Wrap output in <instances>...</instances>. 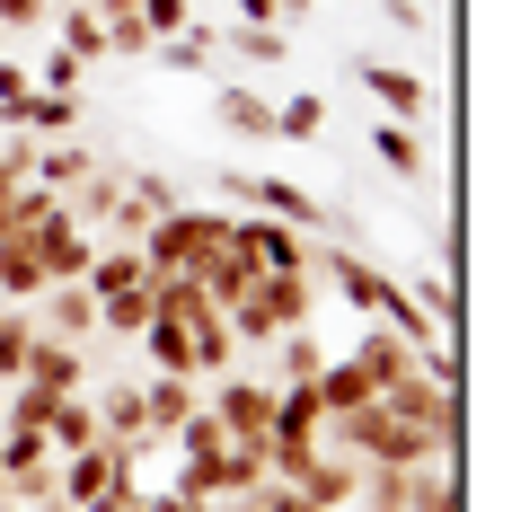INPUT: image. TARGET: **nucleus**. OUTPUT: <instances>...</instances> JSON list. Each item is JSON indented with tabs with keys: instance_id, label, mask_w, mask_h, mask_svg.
<instances>
[{
	"instance_id": "obj_1",
	"label": "nucleus",
	"mask_w": 512,
	"mask_h": 512,
	"mask_svg": "<svg viewBox=\"0 0 512 512\" xmlns=\"http://www.w3.org/2000/svg\"><path fill=\"white\" fill-rule=\"evenodd\" d=\"M318 292H327V283H318L309 265H292V274H256V283H248V301H239V309H221V318H230L239 354H265L274 336H292V327H309V318H318Z\"/></svg>"
},
{
	"instance_id": "obj_2",
	"label": "nucleus",
	"mask_w": 512,
	"mask_h": 512,
	"mask_svg": "<svg viewBox=\"0 0 512 512\" xmlns=\"http://www.w3.org/2000/svg\"><path fill=\"white\" fill-rule=\"evenodd\" d=\"M221 239H230V212H195V204H177V212H159V221L133 239V248H142V265H151V274H195V265H204Z\"/></svg>"
},
{
	"instance_id": "obj_3",
	"label": "nucleus",
	"mask_w": 512,
	"mask_h": 512,
	"mask_svg": "<svg viewBox=\"0 0 512 512\" xmlns=\"http://www.w3.org/2000/svg\"><path fill=\"white\" fill-rule=\"evenodd\" d=\"M309 274H318V283H336V301L362 309V318H371V309H380V292L398 283V274H380V265H371L362 248H345V239H318V248H309Z\"/></svg>"
},
{
	"instance_id": "obj_4",
	"label": "nucleus",
	"mask_w": 512,
	"mask_h": 512,
	"mask_svg": "<svg viewBox=\"0 0 512 512\" xmlns=\"http://www.w3.org/2000/svg\"><path fill=\"white\" fill-rule=\"evenodd\" d=\"M115 477H133V442H106V433L89 442V451H62V460H53V486H62L71 512L89 504V495H106Z\"/></svg>"
},
{
	"instance_id": "obj_5",
	"label": "nucleus",
	"mask_w": 512,
	"mask_h": 512,
	"mask_svg": "<svg viewBox=\"0 0 512 512\" xmlns=\"http://www.w3.org/2000/svg\"><path fill=\"white\" fill-rule=\"evenodd\" d=\"M230 248L248 256L256 274H292V265H309V239L292 230V221H265V212H230Z\"/></svg>"
},
{
	"instance_id": "obj_6",
	"label": "nucleus",
	"mask_w": 512,
	"mask_h": 512,
	"mask_svg": "<svg viewBox=\"0 0 512 512\" xmlns=\"http://www.w3.org/2000/svg\"><path fill=\"white\" fill-rule=\"evenodd\" d=\"M212 424H221L230 442H265V424H274V380L221 371V389H212Z\"/></svg>"
},
{
	"instance_id": "obj_7",
	"label": "nucleus",
	"mask_w": 512,
	"mask_h": 512,
	"mask_svg": "<svg viewBox=\"0 0 512 512\" xmlns=\"http://www.w3.org/2000/svg\"><path fill=\"white\" fill-rule=\"evenodd\" d=\"M354 80L389 106L398 124H424V106H433V80H424V71H407V62H389V53H354Z\"/></svg>"
},
{
	"instance_id": "obj_8",
	"label": "nucleus",
	"mask_w": 512,
	"mask_h": 512,
	"mask_svg": "<svg viewBox=\"0 0 512 512\" xmlns=\"http://www.w3.org/2000/svg\"><path fill=\"white\" fill-rule=\"evenodd\" d=\"M18 380H27V389H45V398H71V389L89 380V354L36 327V345H27V362H18ZM18 380H9V389H18Z\"/></svg>"
},
{
	"instance_id": "obj_9",
	"label": "nucleus",
	"mask_w": 512,
	"mask_h": 512,
	"mask_svg": "<svg viewBox=\"0 0 512 512\" xmlns=\"http://www.w3.org/2000/svg\"><path fill=\"white\" fill-rule=\"evenodd\" d=\"M212 124H221L230 142H274V98L248 89V80H221V89H212Z\"/></svg>"
},
{
	"instance_id": "obj_10",
	"label": "nucleus",
	"mask_w": 512,
	"mask_h": 512,
	"mask_svg": "<svg viewBox=\"0 0 512 512\" xmlns=\"http://www.w3.org/2000/svg\"><path fill=\"white\" fill-rule=\"evenodd\" d=\"M371 159H380L398 186H424V177H433V151H424V133H415V124H398V115H389V124H371Z\"/></svg>"
},
{
	"instance_id": "obj_11",
	"label": "nucleus",
	"mask_w": 512,
	"mask_h": 512,
	"mask_svg": "<svg viewBox=\"0 0 512 512\" xmlns=\"http://www.w3.org/2000/svg\"><path fill=\"white\" fill-rule=\"evenodd\" d=\"M36 301H45V318H36V327H45V336H62V345H80V336L98 327V292H89V283H45Z\"/></svg>"
},
{
	"instance_id": "obj_12",
	"label": "nucleus",
	"mask_w": 512,
	"mask_h": 512,
	"mask_svg": "<svg viewBox=\"0 0 512 512\" xmlns=\"http://www.w3.org/2000/svg\"><path fill=\"white\" fill-rule=\"evenodd\" d=\"M292 486H301V495H309L318 512H354V486H362V468L345 460V451H318V460H309L301 477H292Z\"/></svg>"
},
{
	"instance_id": "obj_13",
	"label": "nucleus",
	"mask_w": 512,
	"mask_h": 512,
	"mask_svg": "<svg viewBox=\"0 0 512 512\" xmlns=\"http://www.w3.org/2000/svg\"><path fill=\"white\" fill-rule=\"evenodd\" d=\"M53 274H45V256H36V239L27 230H0V301H36Z\"/></svg>"
},
{
	"instance_id": "obj_14",
	"label": "nucleus",
	"mask_w": 512,
	"mask_h": 512,
	"mask_svg": "<svg viewBox=\"0 0 512 512\" xmlns=\"http://www.w3.org/2000/svg\"><path fill=\"white\" fill-rule=\"evenodd\" d=\"M195 283H204V301H212V309H239V301H248V283H256V265L230 248V239H221V248L195 265Z\"/></svg>"
},
{
	"instance_id": "obj_15",
	"label": "nucleus",
	"mask_w": 512,
	"mask_h": 512,
	"mask_svg": "<svg viewBox=\"0 0 512 512\" xmlns=\"http://www.w3.org/2000/svg\"><path fill=\"white\" fill-rule=\"evenodd\" d=\"M380 389H371V371H362L354 354H327V371H318V407L327 415H354V407H371Z\"/></svg>"
},
{
	"instance_id": "obj_16",
	"label": "nucleus",
	"mask_w": 512,
	"mask_h": 512,
	"mask_svg": "<svg viewBox=\"0 0 512 512\" xmlns=\"http://www.w3.org/2000/svg\"><path fill=\"white\" fill-rule=\"evenodd\" d=\"M71 124H80V89H36V98L18 106V124H9V133H36V142H62Z\"/></svg>"
},
{
	"instance_id": "obj_17",
	"label": "nucleus",
	"mask_w": 512,
	"mask_h": 512,
	"mask_svg": "<svg viewBox=\"0 0 512 512\" xmlns=\"http://www.w3.org/2000/svg\"><path fill=\"white\" fill-rule=\"evenodd\" d=\"M195 407H204L195 380H177V371H151V380H142V415H151V433H177Z\"/></svg>"
},
{
	"instance_id": "obj_18",
	"label": "nucleus",
	"mask_w": 512,
	"mask_h": 512,
	"mask_svg": "<svg viewBox=\"0 0 512 512\" xmlns=\"http://www.w3.org/2000/svg\"><path fill=\"white\" fill-rule=\"evenodd\" d=\"M45 442H53V460H62V451H89V442H98V407H89L80 389L53 398V407H45Z\"/></svg>"
},
{
	"instance_id": "obj_19",
	"label": "nucleus",
	"mask_w": 512,
	"mask_h": 512,
	"mask_svg": "<svg viewBox=\"0 0 512 512\" xmlns=\"http://www.w3.org/2000/svg\"><path fill=\"white\" fill-rule=\"evenodd\" d=\"M265 354H274V371H265L274 389H292V380H318V371H327V345H318L309 327H292V336H274Z\"/></svg>"
},
{
	"instance_id": "obj_20",
	"label": "nucleus",
	"mask_w": 512,
	"mask_h": 512,
	"mask_svg": "<svg viewBox=\"0 0 512 512\" xmlns=\"http://www.w3.org/2000/svg\"><path fill=\"white\" fill-rule=\"evenodd\" d=\"M221 53L248 62V71H283V62H292V27H230Z\"/></svg>"
},
{
	"instance_id": "obj_21",
	"label": "nucleus",
	"mask_w": 512,
	"mask_h": 512,
	"mask_svg": "<svg viewBox=\"0 0 512 512\" xmlns=\"http://www.w3.org/2000/svg\"><path fill=\"white\" fill-rule=\"evenodd\" d=\"M89 168H98V151H80V142H36V186H45V195L89 186Z\"/></svg>"
},
{
	"instance_id": "obj_22",
	"label": "nucleus",
	"mask_w": 512,
	"mask_h": 512,
	"mask_svg": "<svg viewBox=\"0 0 512 512\" xmlns=\"http://www.w3.org/2000/svg\"><path fill=\"white\" fill-rule=\"evenodd\" d=\"M354 362H362V371H371V389H389V380H407V371H415V354H407V345H398V336H389V327H380V318L362 327Z\"/></svg>"
},
{
	"instance_id": "obj_23",
	"label": "nucleus",
	"mask_w": 512,
	"mask_h": 512,
	"mask_svg": "<svg viewBox=\"0 0 512 512\" xmlns=\"http://www.w3.org/2000/svg\"><path fill=\"white\" fill-rule=\"evenodd\" d=\"M98 433H106V442H142V433H151V415H142V389H133V380H115V389L98 398Z\"/></svg>"
},
{
	"instance_id": "obj_24",
	"label": "nucleus",
	"mask_w": 512,
	"mask_h": 512,
	"mask_svg": "<svg viewBox=\"0 0 512 512\" xmlns=\"http://www.w3.org/2000/svg\"><path fill=\"white\" fill-rule=\"evenodd\" d=\"M53 27H62V53H71V62H106V18L89 9V0L53 9Z\"/></svg>"
},
{
	"instance_id": "obj_25",
	"label": "nucleus",
	"mask_w": 512,
	"mask_h": 512,
	"mask_svg": "<svg viewBox=\"0 0 512 512\" xmlns=\"http://www.w3.org/2000/svg\"><path fill=\"white\" fill-rule=\"evenodd\" d=\"M186 336H195V380H204V371H230V362H239V336H230V318H221V309L186 318Z\"/></svg>"
},
{
	"instance_id": "obj_26",
	"label": "nucleus",
	"mask_w": 512,
	"mask_h": 512,
	"mask_svg": "<svg viewBox=\"0 0 512 512\" xmlns=\"http://www.w3.org/2000/svg\"><path fill=\"white\" fill-rule=\"evenodd\" d=\"M142 345H151V371H177V380H195V336H186L177 318H151V327H142Z\"/></svg>"
},
{
	"instance_id": "obj_27",
	"label": "nucleus",
	"mask_w": 512,
	"mask_h": 512,
	"mask_svg": "<svg viewBox=\"0 0 512 512\" xmlns=\"http://www.w3.org/2000/svg\"><path fill=\"white\" fill-rule=\"evenodd\" d=\"M159 62H168V71H204V62H221V36H212L204 18H195V27H177V36H159Z\"/></svg>"
},
{
	"instance_id": "obj_28",
	"label": "nucleus",
	"mask_w": 512,
	"mask_h": 512,
	"mask_svg": "<svg viewBox=\"0 0 512 512\" xmlns=\"http://www.w3.org/2000/svg\"><path fill=\"white\" fill-rule=\"evenodd\" d=\"M204 283H195V274H151V318H177V327H186V318H204Z\"/></svg>"
},
{
	"instance_id": "obj_29",
	"label": "nucleus",
	"mask_w": 512,
	"mask_h": 512,
	"mask_svg": "<svg viewBox=\"0 0 512 512\" xmlns=\"http://www.w3.org/2000/svg\"><path fill=\"white\" fill-rule=\"evenodd\" d=\"M98 327H106V336H142V327H151V283L106 292V301H98Z\"/></svg>"
},
{
	"instance_id": "obj_30",
	"label": "nucleus",
	"mask_w": 512,
	"mask_h": 512,
	"mask_svg": "<svg viewBox=\"0 0 512 512\" xmlns=\"http://www.w3.org/2000/svg\"><path fill=\"white\" fill-rule=\"evenodd\" d=\"M318 133H327V106L309 98H274V142H318Z\"/></svg>"
},
{
	"instance_id": "obj_31",
	"label": "nucleus",
	"mask_w": 512,
	"mask_h": 512,
	"mask_svg": "<svg viewBox=\"0 0 512 512\" xmlns=\"http://www.w3.org/2000/svg\"><path fill=\"white\" fill-rule=\"evenodd\" d=\"M27 345H36V318H27V309L9 301V309H0V389L18 380V362H27Z\"/></svg>"
},
{
	"instance_id": "obj_32",
	"label": "nucleus",
	"mask_w": 512,
	"mask_h": 512,
	"mask_svg": "<svg viewBox=\"0 0 512 512\" xmlns=\"http://www.w3.org/2000/svg\"><path fill=\"white\" fill-rule=\"evenodd\" d=\"M18 186H36V133H0V204Z\"/></svg>"
},
{
	"instance_id": "obj_33",
	"label": "nucleus",
	"mask_w": 512,
	"mask_h": 512,
	"mask_svg": "<svg viewBox=\"0 0 512 512\" xmlns=\"http://www.w3.org/2000/svg\"><path fill=\"white\" fill-rule=\"evenodd\" d=\"M124 195H133V204L151 212V221H159V212H177V204H186V195H177V186H168L159 168H124Z\"/></svg>"
},
{
	"instance_id": "obj_34",
	"label": "nucleus",
	"mask_w": 512,
	"mask_h": 512,
	"mask_svg": "<svg viewBox=\"0 0 512 512\" xmlns=\"http://www.w3.org/2000/svg\"><path fill=\"white\" fill-rule=\"evenodd\" d=\"M133 18L151 27V45H159V36H177V27H195V0H133Z\"/></svg>"
},
{
	"instance_id": "obj_35",
	"label": "nucleus",
	"mask_w": 512,
	"mask_h": 512,
	"mask_svg": "<svg viewBox=\"0 0 512 512\" xmlns=\"http://www.w3.org/2000/svg\"><path fill=\"white\" fill-rule=\"evenodd\" d=\"M27 98H36V71H27V62H0V124H18Z\"/></svg>"
},
{
	"instance_id": "obj_36",
	"label": "nucleus",
	"mask_w": 512,
	"mask_h": 512,
	"mask_svg": "<svg viewBox=\"0 0 512 512\" xmlns=\"http://www.w3.org/2000/svg\"><path fill=\"white\" fill-rule=\"evenodd\" d=\"M380 18H389L398 36H433V0H380Z\"/></svg>"
},
{
	"instance_id": "obj_37",
	"label": "nucleus",
	"mask_w": 512,
	"mask_h": 512,
	"mask_svg": "<svg viewBox=\"0 0 512 512\" xmlns=\"http://www.w3.org/2000/svg\"><path fill=\"white\" fill-rule=\"evenodd\" d=\"M27 71H36V89H80V71H89V62H71V53L53 45L45 62H27Z\"/></svg>"
},
{
	"instance_id": "obj_38",
	"label": "nucleus",
	"mask_w": 512,
	"mask_h": 512,
	"mask_svg": "<svg viewBox=\"0 0 512 512\" xmlns=\"http://www.w3.org/2000/svg\"><path fill=\"white\" fill-rule=\"evenodd\" d=\"M80 512H142V477H115L106 495H89Z\"/></svg>"
},
{
	"instance_id": "obj_39",
	"label": "nucleus",
	"mask_w": 512,
	"mask_h": 512,
	"mask_svg": "<svg viewBox=\"0 0 512 512\" xmlns=\"http://www.w3.org/2000/svg\"><path fill=\"white\" fill-rule=\"evenodd\" d=\"M0 27H53V0H0Z\"/></svg>"
},
{
	"instance_id": "obj_40",
	"label": "nucleus",
	"mask_w": 512,
	"mask_h": 512,
	"mask_svg": "<svg viewBox=\"0 0 512 512\" xmlns=\"http://www.w3.org/2000/svg\"><path fill=\"white\" fill-rule=\"evenodd\" d=\"M142 512H212V495H186V486H168V495H142Z\"/></svg>"
},
{
	"instance_id": "obj_41",
	"label": "nucleus",
	"mask_w": 512,
	"mask_h": 512,
	"mask_svg": "<svg viewBox=\"0 0 512 512\" xmlns=\"http://www.w3.org/2000/svg\"><path fill=\"white\" fill-rule=\"evenodd\" d=\"M239 9V27H274V0H230Z\"/></svg>"
},
{
	"instance_id": "obj_42",
	"label": "nucleus",
	"mask_w": 512,
	"mask_h": 512,
	"mask_svg": "<svg viewBox=\"0 0 512 512\" xmlns=\"http://www.w3.org/2000/svg\"><path fill=\"white\" fill-rule=\"evenodd\" d=\"M292 18H309V0H274V27H292Z\"/></svg>"
},
{
	"instance_id": "obj_43",
	"label": "nucleus",
	"mask_w": 512,
	"mask_h": 512,
	"mask_svg": "<svg viewBox=\"0 0 512 512\" xmlns=\"http://www.w3.org/2000/svg\"><path fill=\"white\" fill-rule=\"evenodd\" d=\"M89 9H98V18H133V0H89Z\"/></svg>"
},
{
	"instance_id": "obj_44",
	"label": "nucleus",
	"mask_w": 512,
	"mask_h": 512,
	"mask_svg": "<svg viewBox=\"0 0 512 512\" xmlns=\"http://www.w3.org/2000/svg\"><path fill=\"white\" fill-rule=\"evenodd\" d=\"M0 512H36V504H9V495H0Z\"/></svg>"
}]
</instances>
